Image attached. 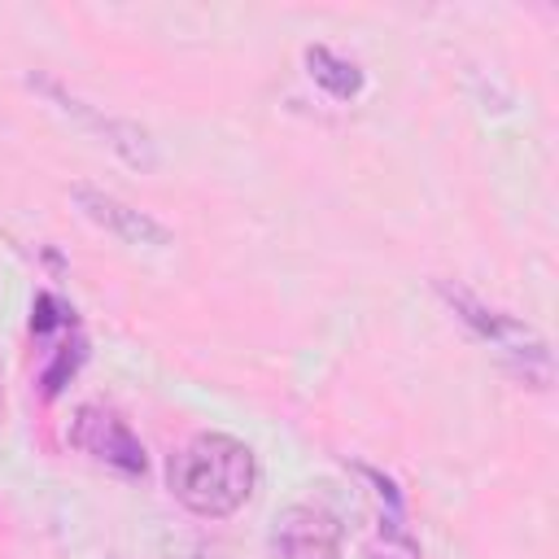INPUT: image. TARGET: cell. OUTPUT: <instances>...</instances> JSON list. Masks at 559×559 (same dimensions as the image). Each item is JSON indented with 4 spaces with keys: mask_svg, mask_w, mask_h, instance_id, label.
<instances>
[{
    "mask_svg": "<svg viewBox=\"0 0 559 559\" xmlns=\"http://www.w3.org/2000/svg\"><path fill=\"white\" fill-rule=\"evenodd\" d=\"M166 480H170V493L192 515L223 520L249 502L253 480H258V463H253V450L245 441H236L227 432H201L179 454H170Z\"/></svg>",
    "mask_w": 559,
    "mask_h": 559,
    "instance_id": "6da1fadb",
    "label": "cell"
},
{
    "mask_svg": "<svg viewBox=\"0 0 559 559\" xmlns=\"http://www.w3.org/2000/svg\"><path fill=\"white\" fill-rule=\"evenodd\" d=\"M437 288H441V297L450 301V310H454L480 341H489L498 354H507L524 376L537 371V380H550V349H546V341H542L524 319L485 306V301L472 297L467 288H450V284H437Z\"/></svg>",
    "mask_w": 559,
    "mask_h": 559,
    "instance_id": "7a4b0ae2",
    "label": "cell"
},
{
    "mask_svg": "<svg viewBox=\"0 0 559 559\" xmlns=\"http://www.w3.org/2000/svg\"><path fill=\"white\" fill-rule=\"evenodd\" d=\"M31 87H39L66 118H74L79 127H87L100 144H109L131 170H153L157 166V144H153V135L140 127V122H131V118H118V114H105V109H96V105H87V100H79L74 92H66L61 83H52L48 74H31Z\"/></svg>",
    "mask_w": 559,
    "mask_h": 559,
    "instance_id": "3957f363",
    "label": "cell"
},
{
    "mask_svg": "<svg viewBox=\"0 0 559 559\" xmlns=\"http://www.w3.org/2000/svg\"><path fill=\"white\" fill-rule=\"evenodd\" d=\"M271 559H341V524L310 502H293L271 520L266 533Z\"/></svg>",
    "mask_w": 559,
    "mask_h": 559,
    "instance_id": "277c9868",
    "label": "cell"
},
{
    "mask_svg": "<svg viewBox=\"0 0 559 559\" xmlns=\"http://www.w3.org/2000/svg\"><path fill=\"white\" fill-rule=\"evenodd\" d=\"M70 441L83 454H92L96 463H105V467H114L122 476H140L148 467L140 437L114 411H105V406H79L74 424H70Z\"/></svg>",
    "mask_w": 559,
    "mask_h": 559,
    "instance_id": "5b68a950",
    "label": "cell"
},
{
    "mask_svg": "<svg viewBox=\"0 0 559 559\" xmlns=\"http://www.w3.org/2000/svg\"><path fill=\"white\" fill-rule=\"evenodd\" d=\"M70 197H74V205H79V214H83L87 223H96L100 231H109V236L122 240V245H140V249H162V245H170V227H166V223H157L153 214L127 205L122 197H114V192H105V188H96V183H74Z\"/></svg>",
    "mask_w": 559,
    "mask_h": 559,
    "instance_id": "8992f818",
    "label": "cell"
},
{
    "mask_svg": "<svg viewBox=\"0 0 559 559\" xmlns=\"http://www.w3.org/2000/svg\"><path fill=\"white\" fill-rule=\"evenodd\" d=\"M306 66H310V79H314L323 92H332L336 100H349V96L362 92V70H358L354 61L328 52V48H306Z\"/></svg>",
    "mask_w": 559,
    "mask_h": 559,
    "instance_id": "52a82bcc",
    "label": "cell"
},
{
    "mask_svg": "<svg viewBox=\"0 0 559 559\" xmlns=\"http://www.w3.org/2000/svg\"><path fill=\"white\" fill-rule=\"evenodd\" d=\"M83 354H87V349H83V341H79V336H74V341H66V345L57 349V358H52V367L44 371V397H57V393L66 389V380H70V376L79 371V362H83Z\"/></svg>",
    "mask_w": 559,
    "mask_h": 559,
    "instance_id": "ba28073f",
    "label": "cell"
},
{
    "mask_svg": "<svg viewBox=\"0 0 559 559\" xmlns=\"http://www.w3.org/2000/svg\"><path fill=\"white\" fill-rule=\"evenodd\" d=\"M57 323H66V306H61L52 293H39L35 306H31V328L44 336V332H52Z\"/></svg>",
    "mask_w": 559,
    "mask_h": 559,
    "instance_id": "9c48e42d",
    "label": "cell"
}]
</instances>
